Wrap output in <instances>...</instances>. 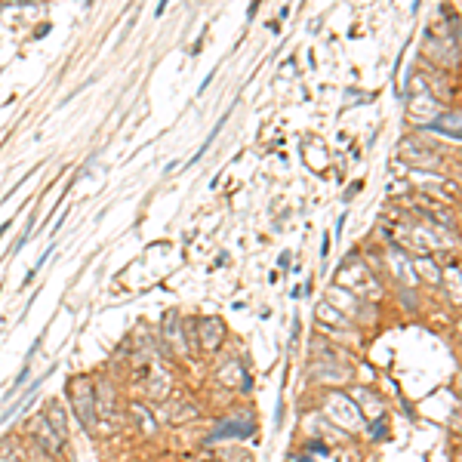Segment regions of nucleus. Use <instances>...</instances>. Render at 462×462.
I'll return each instance as SVG.
<instances>
[{
	"instance_id": "obj_1",
	"label": "nucleus",
	"mask_w": 462,
	"mask_h": 462,
	"mask_svg": "<svg viewBox=\"0 0 462 462\" xmlns=\"http://www.w3.org/2000/svg\"><path fill=\"white\" fill-rule=\"evenodd\" d=\"M71 407L74 416L84 422V428L92 431V425H96V398H92V385L86 379L71 382Z\"/></svg>"
},
{
	"instance_id": "obj_2",
	"label": "nucleus",
	"mask_w": 462,
	"mask_h": 462,
	"mask_svg": "<svg viewBox=\"0 0 462 462\" xmlns=\"http://www.w3.org/2000/svg\"><path fill=\"white\" fill-rule=\"evenodd\" d=\"M326 413H330L333 419H336L339 425H342L345 431H355V428H361V410L355 407V400H351V394H339V392H333L330 398H326V407H324Z\"/></svg>"
},
{
	"instance_id": "obj_3",
	"label": "nucleus",
	"mask_w": 462,
	"mask_h": 462,
	"mask_svg": "<svg viewBox=\"0 0 462 462\" xmlns=\"http://www.w3.org/2000/svg\"><path fill=\"white\" fill-rule=\"evenodd\" d=\"M222 339H225V330H222V320L219 318L201 320V342H203V348L216 351L222 345Z\"/></svg>"
},
{
	"instance_id": "obj_4",
	"label": "nucleus",
	"mask_w": 462,
	"mask_h": 462,
	"mask_svg": "<svg viewBox=\"0 0 462 462\" xmlns=\"http://www.w3.org/2000/svg\"><path fill=\"white\" fill-rule=\"evenodd\" d=\"M43 416H47V422L53 425L55 435L65 441V437H68V422H65V413H62V407L55 404V400H49V404L43 407Z\"/></svg>"
},
{
	"instance_id": "obj_5",
	"label": "nucleus",
	"mask_w": 462,
	"mask_h": 462,
	"mask_svg": "<svg viewBox=\"0 0 462 462\" xmlns=\"http://www.w3.org/2000/svg\"><path fill=\"white\" fill-rule=\"evenodd\" d=\"M410 268H413V274H425V277H428V283H441V268L431 262V256H413Z\"/></svg>"
},
{
	"instance_id": "obj_6",
	"label": "nucleus",
	"mask_w": 462,
	"mask_h": 462,
	"mask_svg": "<svg viewBox=\"0 0 462 462\" xmlns=\"http://www.w3.org/2000/svg\"><path fill=\"white\" fill-rule=\"evenodd\" d=\"M428 129H444V136H453V139H459V111H444L441 117H437L435 123H431Z\"/></svg>"
},
{
	"instance_id": "obj_7",
	"label": "nucleus",
	"mask_w": 462,
	"mask_h": 462,
	"mask_svg": "<svg viewBox=\"0 0 462 462\" xmlns=\"http://www.w3.org/2000/svg\"><path fill=\"white\" fill-rule=\"evenodd\" d=\"M129 413L136 416V422H139V428L145 431V435H154V431H157V422H154V413L148 410L145 404H129Z\"/></svg>"
},
{
	"instance_id": "obj_8",
	"label": "nucleus",
	"mask_w": 462,
	"mask_h": 462,
	"mask_svg": "<svg viewBox=\"0 0 462 462\" xmlns=\"http://www.w3.org/2000/svg\"><path fill=\"white\" fill-rule=\"evenodd\" d=\"M253 428H256L253 422H222L219 428H216L213 435H209V441H216V437H225V435H228V437H234V435L244 437V435H250Z\"/></svg>"
},
{
	"instance_id": "obj_9",
	"label": "nucleus",
	"mask_w": 462,
	"mask_h": 462,
	"mask_svg": "<svg viewBox=\"0 0 462 462\" xmlns=\"http://www.w3.org/2000/svg\"><path fill=\"white\" fill-rule=\"evenodd\" d=\"M225 120H228V114H222V117H219V123H216V127H213V133H209V136H207V142H203V145H201V148H197V154H194V157H191V164H197V160H201V157H203V154H207V151H209V145H213V142H216V136H219V133H222V127H225Z\"/></svg>"
},
{
	"instance_id": "obj_10",
	"label": "nucleus",
	"mask_w": 462,
	"mask_h": 462,
	"mask_svg": "<svg viewBox=\"0 0 462 462\" xmlns=\"http://www.w3.org/2000/svg\"><path fill=\"white\" fill-rule=\"evenodd\" d=\"M318 318H320V320H333V324H342V326H348V320H345L342 314H336V311H333V308L326 305V302H324V305H318Z\"/></svg>"
},
{
	"instance_id": "obj_11",
	"label": "nucleus",
	"mask_w": 462,
	"mask_h": 462,
	"mask_svg": "<svg viewBox=\"0 0 462 462\" xmlns=\"http://www.w3.org/2000/svg\"><path fill=\"white\" fill-rule=\"evenodd\" d=\"M330 246H333V238L330 234H324V244H320V256H324V262H326V256H330Z\"/></svg>"
},
{
	"instance_id": "obj_12",
	"label": "nucleus",
	"mask_w": 462,
	"mask_h": 462,
	"mask_svg": "<svg viewBox=\"0 0 462 462\" xmlns=\"http://www.w3.org/2000/svg\"><path fill=\"white\" fill-rule=\"evenodd\" d=\"M166 3H170V0H157V6H154V16H164Z\"/></svg>"
},
{
	"instance_id": "obj_13",
	"label": "nucleus",
	"mask_w": 462,
	"mask_h": 462,
	"mask_svg": "<svg viewBox=\"0 0 462 462\" xmlns=\"http://www.w3.org/2000/svg\"><path fill=\"white\" fill-rule=\"evenodd\" d=\"M201 47H203V37H197V40H194V47H191V53L197 55V53H201Z\"/></svg>"
},
{
	"instance_id": "obj_14",
	"label": "nucleus",
	"mask_w": 462,
	"mask_h": 462,
	"mask_svg": "<svg viewBox=\"0 0 462 462\" xmlns=\"http://www.w3.org/2000/svg\"><path fill=\"white\" fill-rule=\"evenodd\" d=\"M3 231H10V222H6V225H0V238H3Z\"/></svg>"
},
{
	"instance_id": "obj_15",
	"label": "nucleus",
	"mask_w": 462,
	"mask_h": 462,
	"mask_svg": "<svg viewBox=\"0 0 462 462\" xmlns=\"http://www.w3.org/2000/svg\"><path fill=\"white\" fill-rule=\"evenodd\" d=\"M90 3H96V0H90Z\"/></svg>"
}]
</instances>
